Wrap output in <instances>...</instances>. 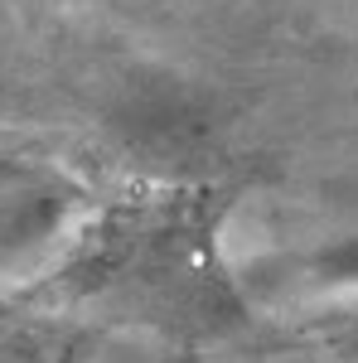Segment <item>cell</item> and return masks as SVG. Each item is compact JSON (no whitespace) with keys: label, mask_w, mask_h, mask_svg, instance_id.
<instances>
[{"label":"cell","mask_w":358,"mask_h":363,"mask_svg":"<svg viewBox=\"0 0 358 363\" xmlns=\"http://www.w3.org/2000/svg\"><path fill=\"white\" fill-rule=\"evenodd\" d=\"M116 131L145 155H184L208 136V107L184 87H145L116 112Z\"/></svg>","instance_id":"obj_1"},{"label":"cell","mask_w":358,"mask_h":363,"mask_svg":"<svg viewBox=\"0 0 358 363\" xmlns=\"http://www.w3.org/2000/svg\"><path fill=\"white\" fill-rule=\"evenodd\" d=\"M339 349H344V354H358V330H349V335L339 339Z\"/></svg>","instance_id":"obj_2"}]
</instances>
